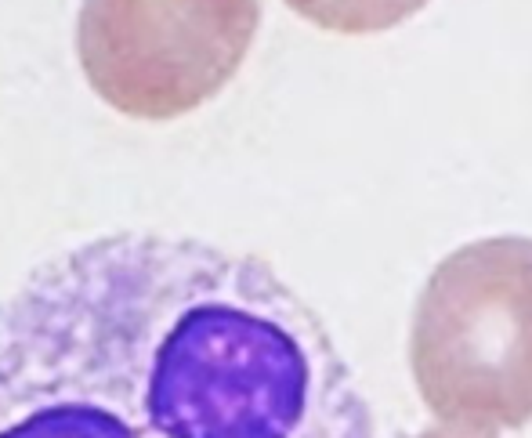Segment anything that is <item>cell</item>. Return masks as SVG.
Wrapping results in <instances>:
<instances>
[{
  "label": "cell",
  "mask_w": 532,
  "mask_h": 438,
  "mask_svg": "<svg viewBox=\"0 0 532 438\" xmlns=\"http://www.w3.org/2000/svg\"><path fill=\"white\" fill-rule=\"evenodd\" d=\"M0 438H373V413L272 265L113 232L0 297Z\"/></svg>",
  "instance_id": "1"
},
{
  "label": "cell",
  "mask_w": 532,
  "mask_h": 438,
  "mask_svg": "<svg viewBox=\"0 0 532 438\" xmlns=\"http://www.w3.org/2000/svg\"><path fill=\"white\" fill-rule=\"evenodd\" d=\"M409 366L438 424L460 431L532 420V239L489 236L453 250L417 297Z\"/></svg>",
  "instance_id": "2"
},
{
  "label": "cell",
  "mask_w": 532,
  "mask_h": 438,
  "mask_svg": "<svg viewBox=\"0 0 532 438\" xmlns=\"http://www.w3.org/2000/svg\"><path fill=\"white\" fill-rule=\"evenodd\" d=\"M261 0H80L76 58L87 84L134 120H174L236 77Z\"/></svg>",
  "instance_id": "3"
},
{
  "label": "cell",
  "mask_w": 532,
  "mask_h": 438,
  "mask_svg": "<svg viewBox=\"0 0 532 438\" xmlns=\"http://www.w3.org/2000/svg\"><path fill=\"white\" fill-rule=\"evenodd\" d=\"M286 4L312 26L362 37L402 26L420 8H428L431 0H286Z\"/></svg>",
  "instance_id": "4"
},
{
  "label": "cell",
  "mask_w": 532,
  "mask_h": 438,
  "mask_svg": "<svg viewBox=\"0 0 532 438\" xmlns=\"http://www.w3.org/2000/svg\"><path fill=\"white\" fill-rule=\"evenodd\" d=\"M406 438H496V435H482V431H460V428H446V424H438V428L420 431V435H406Z\"/></svg>",
  "instance_id": "5"
}]
</instances>
